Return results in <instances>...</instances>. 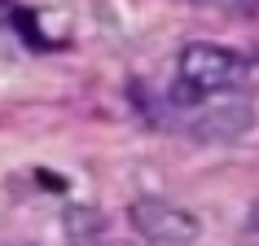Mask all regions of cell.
I'll list each match as a JSON object with an SVG mask.
<instances>
[{
	"label": "cell",
	"mask_w": 259,
	"mask_h": 246,
	"mask_svg": "<svg viewBox=\"0 0 259 246\" xmlns=\"http://www.w3.org/2000/svg\"><path fill=\"white\" fill-rule=\"evenodd\" d=\"M246 62L224 44H185L180 53V79L193 93H224L233 84H242Z\"/></svg>",
	"instance_id": "1"
},
{
	"label": "cell",
	"mask_w": 259,
	"mask_h": 246,
	"mask_svg": "<svg viewBox=\"0 0 259 246\" xmlns=\"http://www.w3.org/2000/svg\"><path fill=\"white\" fill-rule=\"evenodd\" d=\"M132 229L145 237L150 246H193L198 242V220L176 202L163 198H137L132 202Z\"/></svg>",
	"instance_id": "2"
},
{
	"label": "cell",
	"mask_w": 259,
	"mask_h": 246,
	"mask_svg": "<svg viewBox=\"0 0 259 246\" xmlns=\"http://www.w3.org/2000/svg\"><path fill=\"white\" fill-rule=\"evenodd\" d=\"M250 128V106L246 101H224V106H211L202 119L193 123V137L198 141H233Z\"/></svg>",
	"instance_id": "3"
},
{
	"label": "cell",
	"mask_w": 259,
	"mask_h": 246,
	"mask_svg": "<svg viewBox=\"0 0 259 246\" xmlns=\"http://www.w3.org/2000/svg\"><path fill=\"white\" fill-rule=\"evenodd\" d=\"M202 5H220V9H233V5H250V0H202Z\"/></svg>",
	"instance_id": "4"
},
{
	"label": "cell",
	"mask_w": 259,
	"mask_h": 246,
	"mask_svg": "<svg viewBox=\"0 0 259 246\" xmlns=\"http://www.w3.org/2000/svg\"><path fill=\"white\" fill-rule=\"evenodd\" d=\"M9 18H14V5H9V0H0V22H9Z\"/></svg>",
	"instance_id": "5"
}]
</instances>
